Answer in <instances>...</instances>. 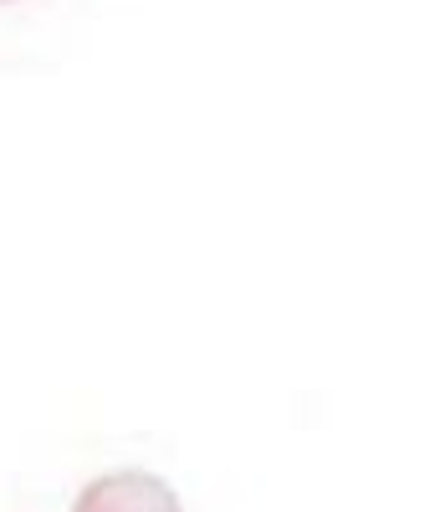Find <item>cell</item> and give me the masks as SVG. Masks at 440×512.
Masks as SVG:
<instances>
[{
    "mask_svg": "<svg viewBox=\"0 0 440 512\" xmlns=\"http://www.w3.org/2000/svg\"><path fill=\"white\" fill-rule=\"evenodd\" d=\"M77 512H185V507L174 487L154 472H108L82 487Z\"/></svg>",
    "mask_w": 440,
    "mask_h": 512,
    "instance_id": "cell-1",
    "label": "cell"
},
{
    "mask_svg": "<svg viewBox=\"0 0 440 512\" xmlns=\"http://www.w3.org/2000/svg\"><path fill=\"white\" fill-rule=\"evenodd\" d=\"M0 6H6V0H0Z\"/></svg>",
    "mask_w": 440,
    "mask_h": 512,
    "instance_id": "cell-2",
    "label": "cell"
}]
</instances>
